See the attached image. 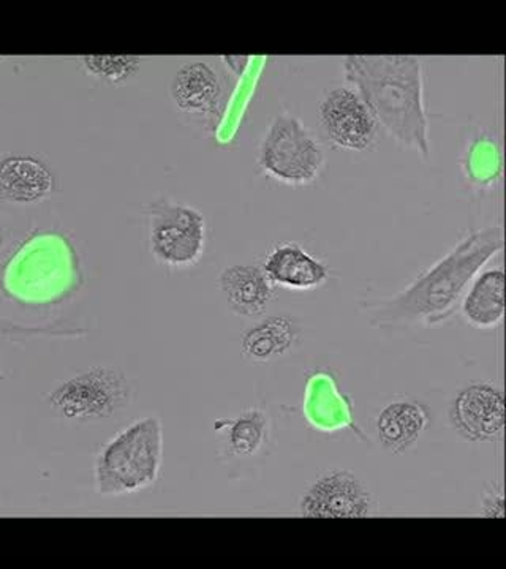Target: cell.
I'll use <instances>...</instances> for the list:
<instances>
[{"label":"cell","mask_w":506,"mask_h":569,"mask_svg":"<svg viewBox=\"0 0 506 569\" xmlns=\"http://www.w3.org/2000/svg\"><path fill=\"white\" fill-rule=\"evenodd\" d=\"M504 246L500 224L472 231L405 290L367 306L370 325L375 328H434L445 323L460 306L475 277Z\"/></svg>","instance_id":"cell-1"},{"label":"cell","mask_w":506,"mask_h":569,"mask_svg":"<svg viewBox=\"0 0 506 569\" xmlns=\"http://www.w3.org/2000/svg\"><path fill=\"white\" fill-rule=\"evenodd\" d=\"M345 80L389 137L430 159L425 62L415 56H347Z\"/></svg>","instance_id":"cell-2"},{"label":"cell","mask_w":506,"mask_h":569,"mask_svg":"<svg viewBox=\"0 0 506 569\" xmlns=\"http://www.w3.org/2000/svg\"><path fill=\"white\" fill-rule=\"evenodd\" d=\"M163 463V426L157 417L137 419L100 448L93 486L103 497H122L151 488Z\"/></svg>","instance_id":"cell-3"},{"label":"cell","mask_w":506,"mask_h":569,"mask_svg":"<svg viewBox=\"0 0 506 569\" xmlns=\"http://www.w3.org/2000/svg\"><path fill=\"white\" fill-rule=\"evenodd\" d=\"M257 163L274 181L288 187H306L324 173L325 151L301 119L282 112L269 123L258 148Z\"/></svg>","instance_id":"cell-4"},{"label":"cell","mask_w":506,"mask_h":569,"mask_svg":"<svg viewBox=\"0 0 506 569\" xmlns=\"http://www.w3.org/2000/svg\"><path fill=\"white\" fill-rule=\"evenodd\" d=\"M208 227L194 206L162 197L148 208V244L153 260L171 269L192 268L206 249Z\"/></svg>","instance_id":"cell-5"},{"label":"cell","mask_w":506,"mask_h":569,"mask_svg":"<svg viewBox=\"0 0 506 569\" xmlns=\"http://www.w3.org/2000/svg\"><path fill=\"white\" fill-rule=\"evenodd\" d=\"M132 387L121 370L97 366L62 381L48 395L51 410L73 422L111 418L129 406Z\"/></svg>","instance_id":"cell-6"},{"label":"cell","mask_w":506,"mask_h":569,"mask_svg":"<svg viewBox=\"0 0 506 569\" xmlns=\"http://www.w3.org/2000/svg\"><path fill=\"white\" fill-rule=\"evenodd\" d=\"M375 511L373 493L350 470H329L304 492L299 515L310 519H365Z\"/></svg>","instance_id":"cell-7"},{"label":"cell","mask_w":506,"mask_h":569,"mask_svg":"<svg viewBox=\"0 0 506 569\" xmlns=\"http://www.w3.org/2000/svg\"><path fill=\"white\" fill-rule=\"evenodd\" d=\"M321 127L336 148L366 152L377 142L378 127L365 100L351 86L329 89L318 107Z\"/></svg>","instance_id":"cell-8"},{"label":"cell","mask_w":506,"mask_h":569,"mask_svg":"<svg viewBox=\"0 0 506 569\" xmlns=\"http://www.w3.org/2000/svg\"><path fill=\"white\" fill-rule=\"evenodd\" d=\"M449 421L460 437L474 443H497L504 440V388L479 381L460 389L449 408Z\"/></svg>","instance_id":"cell-9"},{"label":"cell","mask_w":506,"mask_h":569,"mask_svg":"<svg viewBox=\"0 0 506 569\" xmlns=\"http://www.w3.org/2000/svg\"><path fill=\"white\" fill-rule=\"evenodd\" d=\"M224 82L211 63H183L172 77L170 93L179 111L197 118L219 114L224 102Z\"/></svg>","instance_id":"cell-10"},{"label":"cell","mask_w":506,"mask_h":569,"mask_svg":"<svg viewBox=\"0 0 506 569\" xmlns=\"http://www.w3.org/2000/svg\"><path fill=\"white\" fill-rule=\"evenodd\" d=\"M261 269L274 287L312 291L329 280V268L296 242H280L265 257Z\"/></svg>","instance_id":"cell-11"},{"label":"cell","mask_w":506,"mask_h":569,"mask_svg":"<svg viewBox=\"0 0 506 569\" xmlns=\"http://www.w3.org/2000/svg\"><path fill=\"white\" fill-rule=\"evenodd\" d=\"M56 178L43 160L33 156L0 159V198L14 204H36L54 192Z\"/></svg>","instance_id":"cell-12"},{"label":"cell","mask_w":506,"mask_h":569,"mask_svg":"<svg viewBox=\"0 0 506 569\" xmlns=\"http://www.w3.org/2000/svg\"><path fill=\"white\" fill-rule=\"evenodd\" d=\"M219 287L228 309L235 316L246 318L264 316L276 296V287L269 282L261 266H228L219 277Z\"/></svg>","instance_id":"cell-13"},{"label":"cell","mask_w":506,"mask_h":569,"mask_svg":"<svg viewBox=\"0 0 506 569\" xmlns=\"http://www.w3.org/2000/svg\"><path fill=\"white\" fill-rule=\"evenodd\" d=\"M429 426V411L421 402L414 399L395 400L388 403L378 415V440L381 447L391 455H404Z\"/></svg>","instance_id":"cell-14"},{"label":"cell","mask_w":506,"mask_h":569,"mask_svg":"<svg viewBox=\"0 0 506 569\" xmlns=\"http://www.w3.org/2000/svg\"><path fill=\"white\" fill-rule=\"evenodd\" d=\"M460 313L472 328L494 329L505 318V271L487 269L475 277L460 301Z\"/></svg>","instance_id":"cell-15"},{"label":"cell","mask_w":506,"mask_h":569,"mask_svg":"<svg viewBox=\"0 0 506 569\" xmlns=\"http://www.w3.org/2000/svg\"><path fill=\"white\" fill-rule=\"evenodd\" d=\"M301 329L294 318L274 316L247 329L241 337V351L247 361L255 365L277 361L290 353L298 343Z\"/></svg>","instance_id":"cell-16"},{"label":"cell","mask_w":506,"mask_h":569,"mask_svg":"<svg viewBox=\"0 0 506 569\" xmlns=\"http://www.w3.org/2000/svg\"><path fill=\"white\" fill-rule=\"evenodd\" d=\"M214 429L222 437L228 458H254L264 451L271 437V419L264 408L252 407L238 417L217 419Z\"/></svg>","instance_id":"cell-17"},{"label":"cell","mask_w":506,"mask_h":569,"mask_svg":"<svg viewBox=\"0 0 506 569\" xmlns=\"http://www.w3.org/2000/svg\"><path fill=\"white\" fill-rule=\"evenodd\" d=\"M502 170V146L496 134L487 130L472 134L463 156V171L467 182L476 192H487L500 182Z\"/></svg>","instance_id":"cell-18"},{"label":"cell","mask_w":506,"mask_h":569,"mask_svg":"<svg viewBox=\"0 0 506 569\" xmlns=\"http://www.w3.org/2000/svg\"><path fill=\"white\" fill-rule=\"evenodd\" d=\"M81 62L93 77L111 82V84H123V82L132 80L141 66V59L137 56H82Z\"/></svg>","instance_id":"cell-19"},{"label":"cell","mask_w":506,"mask_h":569,"mask_svg":"<svg viewBox=\"0 0 506 569\" xmlns=\"http://www.w3.org/2000/svg\"><path fill=\"white\" fill-rule=\"evenodd\" d=\"M479 515L483 518H505V496L502 486L494 485L493 488H487L482 497V509Z\"/></svg>","instance_id":"cell-20"},{"label":"cell","mask_w":506,"mask_h":569,"mask_svg":"<svg viewBox=\"0 0 506 569\" xmlns=\"http://www.w3.org/2000/svg\"><path fill=\"white\" fill-rule=\"evenodd\" d=\"M249 61L250 59L247 56H224V62L238 74L242 73Z\"/></svg>","instance_id":"cell-21"},{"label":"cell","mask_w":506,"mask_h":569,"mask_svg":"<svg viewBox=\"0 0 506 569\" xmlns=\"http://www.w3.org/2000/svg\"><path fill=\"white\" fill-rule=\"evenodd\" d=\"M3 244H6V231H3L2 223H0V250H2Z\"/></svg>","instance_id":"cell-22"}]
</instances>
